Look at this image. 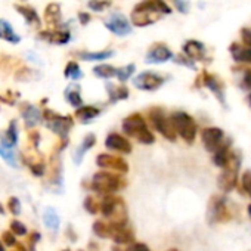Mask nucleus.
I'll return each instance as SVG.
<instances>
[{"label": "nucleus", "instance_id": "2eb2a0df", "mask_svg": "<svg viewBox=\"0 0 251 251\" xmlns=\"http://www.w3.org/2000/svg\"><path fill=\"white\" fill-rule=\"evenodd\" d=\"M213 154H214V155H213V163H214L217 167L223 169V167L229 163V160H230V157H232V154H233V151H232V142H230L229 139L223 141V144H222Z\"/></svg>", "mask_w": 251, "mask_h": 251}, {"label": "nucleus", "instance_id": "e433bc0d", "mask_svg": "<svg viewBox=\"0 0 251 251\" xmlns=\"http://www.w3.org/2000/svg\"><path fill=\"white\" fill-rule=\"evenodd\" d=\"M241 189L251 198V170H245L241 176Z\"/></svg>", "mask_w": 251, "mask_h": 251}, {"label": "nucleus", "instance_id": "dca6fc26", "mask_svg": "<svg viewBox=\"0 0 251 251\" xmlns=\"http://www.w3.org/2000/svg\"><path fill=\"white\" fill-rule=\"evenodd\" d=\"M202 83H204V86H205L207 89H210V90L216 95V98H217L223 105H226V103H225V87H223V83H222L216 75L208 74V73H204V74H202Z\"/></svg>", "mask_w": 251, "mask_h": 251}, {"label": "nucleus", "instance_id": "bb28decb", "mask_svg": "<svg viewBox=\"0 0 251 251\" xmlns=\"http://www.w3.org/2000/svg\"><path fill=\"white\" fill-rule=\"evenodd\" d=\"M62 18V14H61V6L58 3H50L46 11H45V20L48 24H52V25H56L59 24Z\"/></svg>", "mask_w": 251, "mask_h": 251}, {"label": "nucleus", "instance_id": "0eeeda50", "mask_svg": "<svg viewBox=\"0 0 251 251\" xmlns=\"http://www.w3.org/2000/svg\"><path fill=\"white\" fill-rule=\"evenodd\" d=\"M150 118L152 121V126L155 127L157 132H160L167 141L170 142H175L177 135H176V130L173 127V123H172V118L167 117V114L164 112V109L161 108H152L150 111Z\"/></svg>", "mask_w": 251, "mask_h": 251}, {"label": "nucleus", "instance_id": "a18cd8bd", "mask_svg": "<svg viewBox=\"0 0 251 251\" xmlns=\"http://www.w3.org/2000/svg\"><path fill=\"white\" fill-rule=\"evenodd\" d=\"M173 3L176 6V9L182 14H186L189 11V2L188 0H173Z\"/></svg>", "mask_w": 251, "mask_h": 251}, {"label": "nucleus", "instance_id": "37998d69", "mask_svg": "<svg viewBox=\"0 0 251 251\" xmlns=\"http://www.w3.org/2000/svg\"><path fill=\"white\" fill-rule=\"evenodd\" d=\"M30 169L33 172V175L34 176H39V177L46 173V167H45L43 163H33V164H30Z\"/></svg>", "mask_w": 251, "mask_h": 251}, {"label": "nucleus", "instance_id": "c85d7f7f", "mask_svg": "<svg viewBox=\"0 0 251 251\" xmlns=\"http://www.w3.org/2000/svg\"><path fill=\"white\" fill-rule=\"evenodd\" d=\"M43 222H45V226L46 227H49V229H52V230H58L59 229V222H61V219H59V216H58V213L53 210V208H46L45 210V213H43Z\"/></svg>", "mask_w": 251, "mask_h": 251}, {"label": "nucleus", "instance_id": "3c124183", "mask_svg": "<svg viewBox=\"0 0 251 251\" xmlns=\"http://www.w3.org/2000/svg\"><path fill=\"white\" fill-rule=\"evenodd\" d=\"M78 20H80V23H81L83 25H87L89 21H90V15H89V14H84V12H80V14H78Z\"/></svg>", "mask_w": 251, "mask_h": 251}, {"label": "nucleus", "instance_id": "e2e57ef3", "mask_svg": "<svg viewBox=\"0 0 251 251\" xmlns=\"http://www.w3.org/2000/svg\"><path fill=\"white\" fill-rule=\"evenodd\" d=\"M78 251H83V250H78Z\"/></svg>", "mask_w": 251, "mask_h": 251}, {"label": "nucleus", "instance_id": "f03ea898", "mask_svg": "<svg viewBox=\"0 0 251 251\" xmlns=\"http://www.w3.org/2000/svg\"><path fill=\"white\" fill-rule=\"evenodd\" d=\"M172 123L176 130V135H179L185 142L192 144L197 138V123L195 120L183 111H176L172 114Z\"/></svg>", "mask_w": 251, "mask_h": 251}, {"label": "nucleus", "instance_id": "39448f33", "mask_svg": "<svg viewBox=\"0 0 251 251\" xmlns=\"http://www.w3.org/2000/svg\"><path fill=\"white\" fill-rule=\"evenodd\" d=\"M161 14L157 11V8L152 5L150 0H144L139 5L135 6L132 12V24L136 27H147L158 21Z\"/></svg>", "mask_w": 251, "mask_h": 251}, {"label": "nucleus", "instance_id": "4d7b16f0", "mask_svg": "<svg viewBox=\"0 0 251 251\" xmlns=\"http://www.w3.org/2000/svg\"><path fill=\"white\" fill-rule=\"evenodd\" d=\"M0 251H5V248H3V245H2V241H0Z\"/></svg>", "mask_w": 251, "mask_h": 251}, {"label": "nucleus", "instance_id": "49530a36", "mask_svg": "<svg viewBox=\"0 0 251 251\" xmlns=\"http://www.w3.org/2000/svg\"><path fill=\"white\" fill-rule=\"evenodd\" d=\"M176 62H177V64H180V65H185V67H188V68L195 70V64H194V61H192V59H189L188 56L179 55V56H176Z\"/></svg>", "mask_w": 251, "mask_h": 251}, {"label": "nucleus", "instance_id": "473e14b6", "mask_svg": "<svg viewBox=\"0 0 251 251\" xmlns=\"http://www.w3.org/2000/svg\"><path fill=\"white\" fill-rule=\"evenodd\" d=\"M93 73H95V75H98L100 78H111V77L115 75L117 68H114L112 65H108V64H102V65L95 67Z\"/></svg>", "mask_w": 251, "mask_h": 251}, {"label": "nucleus", "instance_id": "680f3d73", "mask_svg": "<svg viewBox=\"0 0 251 251\" xmlns=\"http://www.w3.org/2000/svg\"><path fill=\"white\" fill-rule=\"evenodd\" d=\"M64 251H70V250H64Z\"/></svg>", "mask_w": 251, "mask_h": 251}, {"label": "nucleus", "instance_id": "58836bf2", "mask_svg": "<svg viewBox=\"0 0 251 251\" xmlns=\"http://www.w3.org/2000/svg\"><path fill=\"white\" fill-rule=\"evenodd\" d=\"M84 208L90 213V214H96L99 211V204L93 197H87L84 200Z\"/></svg>", "mask_w": 251, "mask_h": 251}, {"label": "nucleus", "instance_id": "1a4fd4ad", "mask_svg": "<svg viewBox=\"0 0 251 251\" xmlns=\"http://www.w3.org/2000/svg\"><path fill=\"white\" fill-rule=\"evenodd\" d=\"M105 27L111 33H114L115 36H120V37L127 36V34L132 33L130 23L127 21V18H126L124 15H121V14H111L108 17V20L105 21Z\"/></svg>", "mask_w": 251, "mask_h": 251}, {"label": "nucleus", "instance_id": "f8f14e48", "mask_svg": "<svg viewBox=\"0 0 251 251\" xmlns=\"http://www.w3.org/2000/svg\"><path fill=\"white\" fill-rule=\"evenodd\" d=\"M96 164L102 169H112L118 173H127L129 172V164L121 157L109 155V154H99L96 158Z\"/></svg>", "mask_w": 251, "mask_h": 251}, {"label": "nucleus", "instance_id": "5701e85b", "mask_svg": "<svg viewBox=\"0 0 251 251\" xmlns=\"http://www.w3.org/2000/svg\"><path fill=\"white\" fill-rule=\"evenodd\" d=\"M96 144V138H95V135H87L84 139H83V142H81V145L75 150V152H74V161H75V164H80L81 163V160H83V157H84V154L93 147Z\"/></svg>", "mask_w": 251, "mask_h": 251}, {"label": "nucleus", "instance_id": "bf43d9fd", "mask_svg": "<svg viewBox=\"0 0 251 251\" xmlns=\"http://www.w3.org/2000/svg\"><path fill=\"white\" fill-rule=\"evenodd\" d=\"M0 213H2V214H3V207H2V205H0Z\"/></svg>", "mask_w": 251, "mask_h": 251}, {"label": "nucleus", "instance_id": "4be33fe9", "mask_svg": "<svg viewBox=\"0 0 251 251\" xmlns=\"http://www.w3.org/2000/svg\"><path fill=\"white\" fill-rule=\"evenodd\" d=\"M0 39L9 43H20L21 37L14 31L12 25L6 20H0Z\"/></svg>", "mask_w": 251, "mask_h": 251}, {"label": "nucleus", "instance_id": "09e8293b", "mask_svg": "<svg viewBox=\"0 0 251 251\" xmlns=\"http://www.w3.org/2000/svg\"><path fill=\"white\" fill-rule=\"evenodd\" d=\"M241 84H242V89L251 90V70H247V71L244 73V78H242Z\"/></svg>", "mask_w": 251, "mask_h": 251}, {"label": "nucleus", "instance_id": "a19ab883", "mask_svg": "<svg viewBox=\"0 0 251 251\" xmlns=\"http://www.w3.org/2000/svg\"><path fill=\"white\" fill-rule=\"evenodd\" d=\"M8 208H9V211H11L14 216H18V214L21 213V202H20V200H18L17 197L9 198V201H8Z\"/></svg>", "mask_w": 251, "mask_h": 251}, {"label": "nucleus", "instance_id": "4468645a", "mask_svg": "<svg viewBox=\"0 0 251 251\" xmlns=\"http://www.w3.org/2000/svg\"><path fill=\"white\" fill-rule=\"evenodd\" d=\"M172 58H173V52L169 49V46H166L163 43L152 46L150 49V52L147 53L148 64H161V62H167Z\"/></svg>", "mask_w": 251, "mask_h": 251}, {"label": "nucleus", "instance_id": "603ef678", "mask_svg": "<svg viewBox=\"0 0 251 251\" xmlns=\"http://www.w3.org/2000/svg\"><path fill=\"white\" fill-rule=\"evenodd\" d=\"M30 139L33 141L34 147H37L39 145V141H40V135L37 132H33V133H30Z\"/></svg>", "mask_w": 251, "mask_h": 251}, {"label": "nucleus", "instance_id": "393cba45", "mask_svg": "<svg viewBox=\"0 0 251 251\" xmlns=\"http://www.w3.org/2000/svg\"><path fill=\"white\" fill-rule=\"evenodd\" d=\"M15 9L25 18V21L31 25V27H39L40 25V20L37 12L31 8V6H23V5H17Z\"/></svg>", "mask_w": 251, "mask_h": 251}, {"label": "nucleus", "instance_id": "864d4df0", "mask_svg": "<svg viewBox=\"0 0 251 251\" xmlns=\"http://www.w3.org/2000/svg\"><path fill=\"white\" fill-rule=\"evenodd\" d=\"M39 239H40V233H39V232H34V233L30 235V244H31V245L37 244Z\"/></svg>", "mask_w": 251, "mask_h": 251}, {"label": "nucleus", "instance_id": "412c9836", "mask_svg": "<svg viewBox=\"0 0 251 251\" xmlns=\"http://www.w3.org/2000/svg\"><path fill=\"white\" fill-rule=\"evenodd\" d=\"M23 117H24L27 127H34V126L40 124L42 120H43V114L40 112V109L37 106H33V105L27 106L23 111Z\"/></svg>", "mask_w": 251, "mask_h": 251}, {"label": "nucleus", "instance_id": "c756f323", "mask_svg": "<svg viewBox=\"0 0 251 251\" xmlns=\"http://www.w3.org/2000/svg\"><path fill=\"white\" fill-rule=\"evenodd\" d=\"M18 142V132H17V121H11L9 124V129L6 130V135L5 138L0 141L2 145H6V147H11L14 148L15 144Z\"/></svg>", "mask_w": 251, "mask_h": 251}, {"label": "nucleus", "instance_id": "423d86ee", "mask_svg": "<svg viewBox=\"0 0 251 251\" xmlns=\"http://www.w3.org/2000/svg\"><path fill=\"white\" fill-rule=\"evenodd\" d=\"M43 118L46 121V127L49 130H52L55 135L61 136L62 139H67L68 136V132L71 130L73 127V118L71 117H67V115H59L50 109H46L45 114H43Z\"/></svg>", "mask_w": 251, "mask_h": 251}, {"label": "nucleus", "instance_id": "7c9ffc66", "mask_svg": "<svg viewBox=\"0 0 251 251\" xmlns=\"http://www.w3.org/2000/svg\"><path fill=\"white\" fill-rule=\"evenodd\" d=\"M0 157H2L11 167L18 169V158H17V154H15L14 148L0 144Z\"/></svg>", "mask_w": 251, "mask_h": 251}, {"label": "nucleus", "instance_id": "ddd939ff", "mask_svg": "<svg viewBox=\"0 0 251 251\" xmlns=\"http://www.w3.org/2000/svg\"><path fill=\"white\" fill-rule=\"evenodd\" d=\"M105 147L111 151H117L120 154H130L132 152V144L124 136L118 133H111L105 139Z\"/></svg>", "mask_w": 251, "mask_h": 251}, {"label": "nucleus", "instance_id": "7ed1b4c3", "mask_svg": "<svg viewBox=\"0 0 251 251\" xmlns=\"http://www.w3.org/2000/svg\"><path fill=\"white\" fill-rule=\"evenodd\" d=\"M124 186H126V182L118 175L108 173V172H99L92 179V189L100 195L114 194Z\"/></svg>", "mask_w": 251, "mask_h": 251}, {"label": "nucleus", "instance_id": "f257e3e1", "mask_svg": "<svg viewBox=\"0 0 251 251\" xmlns=\"http://www.w3.org/2000/svg\"><path fill=\"white\" fill-rule=\"evenodd\" d=\"M123 132L127 136L135 138L139 144L144 145H152L155 142V136L148 129L145 118L139 112L129 115L123 121Z\"/></svg>", "mask_w": 251, "mask_h": 251}, {"label": "nucleus", "instance_id": "5fc2aeb1", "mask_svg": "<svg viewBox=\"0 0 251 251\" xmlns=\"http://www.w3.org/2000/svg\"><path fill=\"white\" fill-rule=\"evenodd\" d=\"M28 58H30V59H33V62H36V64H42L40 58H39V56H34L33 53H28Z\"/></svg>", "mask_w": 251, "mask_h": 251}, {"label": "nucleus", "instance_id": "4c0bfd02", "mask_svg": "<svg viewBox=\"0 0 251 251\" xmlns=\"http://www.w3.org/2000/svg\"><path fill=\"white\" fill-rule=\"evenodd\" d=\"M108 6H111V0H90L89 2V8L96 12H102Z\"/></svg>", "mask_w": 251, "mask_h": 251}, {"label": "nucleus", "instance_id": "a211bd4d", "mask_svg": "<svg viewBox=\"0 0 251 251\" xmlns=\"http://www.w3.org/2000/svg\"><path fill=\"white\" fill-rule=\"evenodd\" d=\"M40 39L49 43H55V45H65L70 42L71 34L65 30H50V31H42Z\"/></svg>", "mask_w": 251, "mask_h": 251}, {"label": "nucleus", "instance_id": "052dcab7", "mask_svg": "<svg viewBox=\"0 0 251 251\" xmlns=\"http://www.w3.org/2000/svg\"><path fill=\"white\" fill-rule=\"evenodd\" d=\"M169 251H179V250H176V248H173V250H169Z\"/></svg>", "mask_w": 251, "mask_h": 251}, {"label": "nucleus", "instance_id": "79ce46f5", "mask_svg": "<svg viewBox=\"0 0 251 251\" xmlns=\"http://www.w3.org/2000/svg\"><path fill=\"white\" fill-rule=\"evenodd\" d=\"M11 232H14V235H25L27 233V227L24 223L18 222V220H12L11 222Z\"/></svg>", "mask_w": 251, "mask_h": 251}, {"label": "nucleus", "instance_id": "13d9d810", "mask_svg": "<svg viewBox=\"0 0 251 251\" xmlns=\"http://www.w3.org/2000/svg\"><path fill=\"white\" fill-rule=\"evenodd\" d=\"M248 102H250V105H251V93L248 95Z\"/></svg>", "mask_w": 251, "mask_h": 251}, {"label": "nucleus", "instance_id": "de8ad7c7", "mask_svg": "<svg viewBox=\"0 0 251 251\" xmlns=\"http://www.w3.org/2000/svg\"><path fill=\"white\" fill-rule=\"evenodd\" d=\"M2 239H3V244H6V245H9V247L17 244L15 235H14V232H11V230H6V232L2 235Z\"/></svg>", "mask_w": 251, "mask_h": 251}, {"label": "nucleus", "instance_id": "9b49d317", "mask_svg": "<svg viewBox=\"0 0 251 251\" xmlns=\"http://www.w3.org/2000/svg\"><path fill=\"white\" fill-rule=\"evenodd\" d=\"M201 141L208 152H214L225 141V133L219 127H207L201 132Z\"/></svg>", "mask_w": 251, "mask_h": 251}, {"label": "nucleus", "instance_id": "aec40b11", "mask_svg": "<svg viewBox=\"0 0 251 251\" xmlns=\"http://www.w3.org/2000/svg\"><path fill=\"white\" fill-rule=\"evenodd\" d=\"M111 238L117 245L121 244H132L135 241V235L130 229H126L124 226L121 227H111Z\"/></svg>", "mask_w": 251, "mask_h": 251}, {"label": "nucleus", "instance_id": "b1692460", "mask_svg": "<svg viewBox=\"0 0 251 251\" xmlns=\"http://www.w3.org/2000/svg\"><path fill=\"white\" fill-rule=\"evenodd\" d=\"M106 90H108V95H109V99L111 102H118V100H123V99H127L129 98V89L126 86H115L112 83H109L106 86Z\"/></svg>", "mask_w": 251, "mask_h": 251}, {"label": "nucleus", "instance_id": "f3484780", "mask_svg": "<svg viewBox=\"0 0 251 251\" xmlns=\"http://www.w3.org/2000/svg\"><path fill=\"white\" fill-rule=\"evenodd\" d=\"M185 55L192 61H205V46L197 40H188L183 45Z\"/></svg>", "mask_w": 251, "mask_h": 251}, {"label": "nucleus", "instance_id": "f704fd0d", "mask_svg": "<svg viewBox=\"0 0 251 251\" xmlns=\"http://www.w3.org/2000/svg\"><path fill=\"white\" fill-rule=\"evenodd\" d=\"M65 77L67 78H73V80H80L83 77V73L78 67L77 62H68V65L65 67Z\"/></svg>", "mask_w": 251, "mask_h": 251}, {"label": "nucleus", "instance_id": "20e7f679", "mask_svg": "<svg viewBox=\"0 0 251 251\" xmlns=\"http://www.w3.org/2000/svg\"><path fill=\"white\" fill-rule=\"evenodd\" d=\"M239 166H241V155L238 152H233L229 163L223 167L222 175L217 179V186L225 192H230L232 189H235L236 183H238V172H239Z\"/></svg>", "mask_w": 251, "mask_h": 251}, {"label": "nucleus", "instance_id": "6e6d98bb", "mask_svg": "<svg viewBox=\"0 0 251 251\" xmlns=\"http://www.w3.org/2000/svg\"><path fill=\"white\" fill-rule=\"evenodd\" d=\"M247 210H248V214H250V217H251V204L248 205V208H247Z\"/></svg>", "mask_w": 251, "mask_h": 251}, {"label": "nucleus", "instance_id": "9d476101", "mask_svg": "<svg viewBox=\"0 0 251 251\" xmlns=\"http://www.w3.org/2000/svg\"><path fill=\"white\" fill-rule=\"evenodd\" d=\"M164 83V77H161L157 73L152 71H145L142 74H139L138 77H135L133 84L135 87L141 89V90H157L158 87H161Z\"/></svg>", "mask_w": 251, "mask_h": 251}, {"label": "nucleus", "instance_id": "ea45409f", "mask_svg": "<svg viewBox=\"0 0 251 251\" xmlns=\"http://www.w3.org/2000/svg\"><path fill=\"white\" fill-rule=\"evenodd\" d=\"M150 2H152V5L157 8V11L163 15V14H172V8L164 2V0H150Z\"/></svg>", "mask_w": 251, "mask_h": 251}, {"label": "nucleus", "instance_id": "c03bdc74", "mask_svg": "<svg viewBox=\"0 0 251 251\" xmlns=\"http://www.w3.org/2000/svg\"><path fill=\"white\" fill-rule=\"evenodd\" d=\"M126 251H151V250L144 242H132L127 248H126Z\"/></svg>", "mask_w": 251, "mask_h": 251}, {"label": "nucleus", "instance_id": "72a5a7b5", "mask_svg": "<svg viewBox=\"0 0 251 251\" xmlns=\"http://www.w3.org/2000/svg\"><path fill=\"white\" fill-rule=\"evenodd\" d=\"M93 232L95 235H98L99 238H109L111 236V226L106 225L102 220H98L93 223Z\"/></svg>", "mask_w": 251, "mask_h": 251}, {"label": "nucleus", "instance_id": "cd10ccee", "mask_svg": "<svg viewBox=\"0 0 251 251\" xmlns=\"http://www.w3.org/2000/svg\"><path fill=\"white\" fill-rule=\"evenodd\" d=\"M65 98H67L68 103L73 105L74 108H78L83 105V99L80 96V86H77V84H73L65 90Z\"/></svg>", "mask_w": 251, "mask_h": 251}, {"label": "nucleus", "instance_id": "a878e982", "mask_svg": "<svg viewBox=\"0 0 251 251\" xmlns=\"http://www.w3.org/2000/svg\"><path fill=\"white\" fill-rule=\"evenodd\" d=\"M99 109L96 106H78L75 109V118L80 120L81 123H89L90 120H93L95 117L99 115Z\"/></svg>", "mask_w": 251, "mask_h": 251}, {"label": "nucleus", "instance_id": "8fccbe9b", "mask_svg": "<svg viewBox=\"0 0 251 251\" xmlns=\"http://www.w3.org/2000/svg\"><path fill=\"white\" fill-rule=\"evenodd\" d=\"M241 39H242V42H244L247 46L251 48V30H250V28H242V30H241Z\"/></svg>", "mask_w": 251, "mask_h": 251}, {"label": "nucleus", "instance_id": "6ab92c4d", "mask_svg": "<svg viewBox=\"0 0 251 251\" xmlns=\"http://www.w3.org/2000/svg\"><path fill=\"white\" fill-rule=\"evenodd\" d=\"M233 61L239 64H251V48L250 46H241L238 43H232L229 48Z\"/></svg>", "mask_w": 251, "mask_h": 251}, {"label": "nucleus", "instance_id": "2f4dec72", "mask_svg": "<svg viewBox=\"0 0 251 251\" xmlns=\"http://www.w3.org/2000/svg\"><path fill=\"white\" fill-rule=\"evenodd\" d=\"M114 55L112 50H103V52H80L78 56L83 61H105Z\"/></svg>", "mask_w": 251, "mask_h": 251}, {"label": "nucleus", "instance_id": "c9c22d12", "mask_svg": "<svg viewBox=\"0 0 251 251\" xmlns=\"http://www.w3.org/2000/svg\"><path fill=\"white\" fill-rule=\"evenodd\" d=\"M135 70H136V65L135 64H129V65H126L123 68H118L117 73H115V75L118 77L120 81H126V80H129L133 75Z\"/></svg>", "mask_w": 251, "mask_h": 251}, {"label": "nucleus", "instance_id": "6e6552de", "mask_svg": "<svg viewBox=\"0 0 251 251\" xmlns=\"http://www.w3.org/2000/svg\"><path fill=\"white\" fill-rule=\"evenodd\" d=\"M226 198L220 195H213L210 202H208V210H207V220L208 223H225L232 219V213L227 208Z\"/></svg>", "mask_w": 251, "mask_h": 251}]
</instances>
